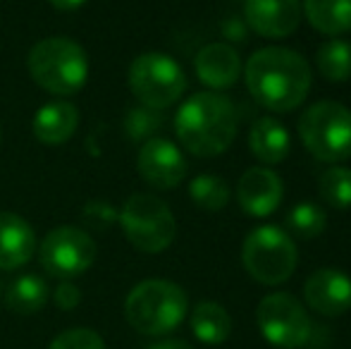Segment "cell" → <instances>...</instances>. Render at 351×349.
<instances>
[{"label":"cell","mask_w":351,"mask_h":349,"mask_svg":"<svg viewBox=\"0 0 351 349\" xmlns=\"http://www.w3.org/2000/svg\"><path fill=\"white\" fill-rule=\"evenodd\" d=\"M285 184L280 175L268 168H249L237 182L239 208L251 218H268L280 208Z\"/></svg>","instance_id":"13"},{"label":"cell","mask_w":351,"mask_h":349,"mask_svg":"<svg viewBox=\"0 0 351 349\" xmlns=\"http://www.w3.org/2000/svg\"><path fill=\"white\" fill-rule=\"evenodd\" d=\"M328 225V213L313 201H301V204L291 206L287 213V228L301 239H313L325 232Z\"/></svg>","instance_id":"25"},{"label":"cell","mask_w":351,"mask_h":349,"mask_svg":"<svg viewBox=\"0 0 351 349\" xmlns=\"http://www.w3.org/2000/svg\"><path fill=\"white\" fill-rule=\"evenodd\" d=\"M136 170L146 184L156 186V189H175L177 184L184 182L189 165H186L180 146L162 136H153V139L143 141L139 156H136Z\"/></svg>","instance_id":"11"},{"label":"cell","mask_w":351,"mask_h":349,"mask_svg":"<svg viewBox=\"0 0 351 349\" xmlns=\"http://www.w3.org/2000/svg\"><path fill=\"white\" fill-rule=\"evenodd\" d=\"M189 196L201 210L217 213L230 201V186H227L225 180L215 175H196L189 182Z\"/></svg>","instance_id":"23"},{"label":"cell","mask_w":351,"mask_h":349,"mask_svg":"<svg viewBox=\"0 0 351 349\" xmlns=\"http://www.w3.org/2000/svg\"><path fill=\"white\" fill-rule=\"evenodd\" d=\"M98 256L93 237L82 228L60 225L43 237L38 247V261L43 270L58 280H72L86 273Z\"/></svg>","instance_id":"10"},{"label":"cell","mask_w":351,"mask_h":349,"mask_svg":"<svg viewBox=\"0 0 351 349\" xmlns=\"http://www.w3.org/2000/svg\"><path fill=\"white\" fill-rule=\"evenodd\" d=\"M308 24L325 36H342L351 32V0H301Z\"/></svg>","instance_id":"19"},{"label":"cell","mask_w":351,"mask_h":349,"mask_svg":"<svg viewBox=\"0 0 351 349\" xmlns=\"http://www.w3.org/2000/svg\"><path fill=\"white\" fill-rule=\"evenodd\" d=\"M148 349H194V347H191L189 342H184V340H162V342L151 345Z\"/></svg>","instance_id":"32"},{"label":"cell","mask_w":351,"mask_h":349,"mask_svg":"<svg viewBox=\"0 0 351 349\" xmlns=\"http://www.w3.org/2000/svg\"><path fill=\"white\" fill-rule=\"evenodd\" d=\"M130 88L136 101L153 110L175 106L186 91V75L175 58L165 53H141L130 65Z\"/></svg>","instance_id":"8"},{"label":"cell","mask_w":351,"mask_h":349,"mask_svg":"<svg viewBox=\"0 0 351 349\" xmlns=\"http://www.w3.org/2000/svg\"><path fill=\"white\" fill-rule=\"evenodd\" d=\"M117 220L127 242L143 254H160L175 242V215L165 201L153 194H132L120 208Z\"/></svg>","instance_id":"7"},{"label":"cell","mask_w":351,"mask_h":349,"mask_svg":"<svg viewBox=\"0 0 351 349\" xmlns=\"http://www.w3.org/2000/svg\"><path fill=\"white\" fill-rule=\"evenodd\" d=\"M301 0H244V22L258 36L278 41L299 29Z\"/></svg>","instance_id":"12"},{"label":"cell","mask_w":351,"mask_h":349,"mask_svg":"<svg viewBox=\"0 0 351 349\" xmlns=\"http://www.w3.org/2000/svg\"><path fill=\"white\" fill-rule=\"evenodd\" d=\"M56 10H62V12H72V10H79L86 0H48Z\"/></svg>","instance_id":"31"},{"label":"cell","mask_w":351,"mask_h":349,"mask_svg":"<svg viewBox=\"0 0 351 349\" xmlns=\"http://www.w3.org/2000/svg\"><path fill=\"white\" fill-rule=\"evenodd\" d=\"M53 302H56V306L62 309V311H72V309H77L79 302H82V292H79V287L72 280H62L56 287V292H53Z\"/></svg>","instance_id":"29"},{"label":"cell","mask_w":351,"mask_h":349,"mask_svg":"<svg viewBox=\"0 0 351 349\" xmlns=\"http://www.w3.org/2000/svg\"><path fill=\"white\" fill-rule=\"evenodd\" d=\"M244 80L249 93L263 108L273 112H289L306 101L313 72L301 53L268 46L246 60Z\"/></svg>","instance_id":"1"},{"label":"cell","mask_w":351,"mask_h":349,"mask_svg":"<svg viewBox=\"0 0 351 349\" xmlns=\"http://www.w3.org/2000/svg\"><path fill=\"white\" fill-rule=\"evenodd\" d=\"M0 144H3V132H0Z\"/></svg>","instance_id":"33"},{"label":"cell","mask_w":351,"mask_h":349,"mask_svg":"<svg viewBox=\"0 0 351 349\" xmlns=\"http://www.w3.org/2000/svg\"><path fill=\"white\" fill-rule=\"evenodd\" d=\"M225 32L230 34L232 41H246V27H244V24L230 22V24H225Z\"/></svg>","instance_id":"30"},{"label":"cell","mask_w":351,"mask_h":349,"mask_svg":"<svg viewBox=\"0 0 351 349\" xmlns=\"http://www.w3.org/2000/svg\"><path fill=\"white\" fill-rule=\"evenodd\" d=\"M191 333L204 345H222L232 333V318L217 302H199L191 311Z\"/></svg>","instance_id":"21"},{"label":"cell","mask_w":351,"mask_h":349,"mask_svg":"<svg viewBox=\"0 0 351 349\" xmlns=\"http://www.w3.org/2000/svg\"><path fill=\"white\" fill-rule=\"evenodd\" d=\"M189 311V299L170 280H143L125 299V318L141 335H167Z\"/></svg>","instance_id":"4"},{"label":"cell","mask_w":351,"mask_h":349,"mask_svg":"<svg viewBox=\"0 0 351 349\" xmlns=\"http://www.w3.org/2000/svg\"><path fill=\"white\" fill-rule=\"evenodd\" d=\"M162 127V112L146 106L130 108L125 115V134L132 141H148Z\"/></svg>","instance_id":"26"},{"label":"cell","mask_w":351,"mask_h":349,"mask_svg":"<svg viewBox=\"0 0 351 349\" xmlns=\"http://www.w3.org/2000/svg\"><path fill=\"white\" fill-rule=\"evenodd\" d=\"M194 70L201 84L210 91H222L241 77V58L230 43H208L196 53Z\"/></svg>","instance_id":"15"},{"label":"cell","mask_w":351,"mask_h":349,"mask_svg":"<svg viewBox=\"0 0 351 349\" xmlns=\"http://www.w3.org/2000/svg\"><path fill=\"white\" fill-rule=\"evenodd\" d=\"M237 108L225 93L199 91L180 106L175 115V132L180 144L199 158H215L225 154L237 136Z\"/></svg>","instance_id":"2"},{"label":"cell","mask_w":351,"mask_h":349,"mask_svg":"<svg viewBox=\"0 0 351 349\" xmlns=\"http://www.w3.org/2000/svg\"><path fill=\"white\" fill-rule=\"evenodd\" d=\"M48 349H106V342L91 328H72L60 333Z\"/></svg>","instance_id":"27"},{"label":"cell","mask_w":351,"mask_h":349,"mask_svg":"<svg viewBox=\"0 0 351 349\" xmlns=\"http://www.w3.org/2000/svg\"><path fill=\"white\" fill-rule=\"evenodd\" d=\"M0 297H3V289H0Z\"/></svg>","instance_id":"34"},{"label":"cell","mask_w":351,"mask_h":349,"mask_svg":"<svg viewBox=\"0 0 351 349\" xmlns=\"http://www.w3.org/2000/svg\"><path fill=\"white\" fill-rule=\"evenodd\" d=\"M249 149L261 163L278 165L289 156L291 136L280 120H275V117H258L249 132Z\"/></svg>","instance_id":"18"},{"label":"cell","mask_w":351,"mask_h":349,"mask_svg":"<svg viewBox=\"0 0 351 349\" xmlns=\"http://www.w3.org/2000/svg\"><path fill=\"white\" fill-rule=\"evenodd\" d=\"M38 242L34 228L17 213L0 210V270H17L32 261Z\"/></svg>","instance_id":"16"},{"label":"cell","mask_w":351,"mask_h":349,"mask_svg":"<svg viewBox=\"0 0 351 349\" xmlns=\"http://www.w3.org/2000/svg\"><path fill=\"white\" fill-rule=\"evenodd\" d=\"M315 65L328 82L351 80V43L344 38H328L315 53Z\"/></svg>","instance_id":"22"},{"label":"cell","mask_w":351,"mask_h":349,"mask_svg":"<svg viewBox=\"0 0 351 349\" xmlns=\"http://www.w3.org/2000/svg\"><path fill=\"white\" fill-rule=\"evenodd\" d=\"M241 263L246 273L261 285H282L294 275L299 249L294 239L278 225H261L251 230L241 247Z\"/></svg>","instance_id":"6"},{"label":"cell","mask_w":351,"mask_h":349,"mask_svg":"<svg viewBox=\"0 0 351 349\" xmlns=\"http://www.w3.org/2000/svg\"><path fill=\"white\" fill-rule=\"evenodd\" d=\"M299 136L308 154L323 163L351 158V110L337 101H318L299 117Z\"/></svg>","instance_id":"5"},{"label":"cell","mask_w":351,"mask_h":349,"mask_svg":"<svg viewBox=\"0 0 351 349\" xmlns=\"http://www.w3.org/2000/svg\"><path fill=\"white\" fill-rule=\"evenodd\" d=\"M117 208L112 204H108V201H88L86 206H84L82 210V220L88 225V228H110L112 223L117 220Z\"/></svg>","instance_id":"28"},{"label":"cell","mask_w":351,"mask_h":349,"mask_svg":"<svg viewBox=\"0 0 351 349\" xmlns=\"http://www.w3.org/2000/svg\"><path fill=\"white\" fill-rule=\"evenodd\" d=\"M306 304L320 316H342L351 309V278L337 268H320L304 285Z\"/></svg>","instance_id":"14"},{"label":"cell","mask_w":351,"mask_h":349,"mask_svg":"<svg viewBox=\"0 0 351 349\" xmlns=\"http://www.w3.org/2000/svg\"><path fill=\"white\" fill-rule=\"evenodd\" d=\"M27 67L32 80L53 96H74L88 80L86 51L65 36H48L29 51Z\"/></svg>","instance_id":"3"},{"label":"cell","mask_w":351,"mask_h":349,"mask_svg":"<svg viewBox=\"0 0 351 349\" xmlns=\"http://www.w3.org/2000/svg\"><path fill=\"white\" fill-rule=\"evenodd\" d=\"M48 297H51V289H48L46 280L36 273H27L10 282L8 292H5V304L12 313L34 316L46 306Z\"/></svg>","instance_id":"20"},{"label":"cell","mask_w":351,"mask_h":349,"mask_svg":"<svg viewBox=\"0 0 351 349\" xmlns=\"http://www.w3.org/2000/svg\"><path fill=\"white\" fill-rule=\"evenodd\" d=\"M256 323L265 340L280 349L306 347L313 337V321L304 304L287 292H273L261 299Z\"/></svg>","instance_id":"9"},{"label":"cell","mask_w":351,"mask_h":349,"mask_svg":"<svg viewBox=\"0 0 351 349\" xmlns=\"http://www.w3.org/2000/svg\"><path fill=\"white\" fill-rule=\"evenodd\" d=\"M318 191L330 208H351V170L342 165H332L318 177Z\"/></svg>","instance_id":"24"},{"label":"cell","mask_w":351,"mask_h":349,"mask_svg":"<svg viewBox=\"0 0 351 349\" xmlns=\"http://www.w3.org/2000/svg\"><path fill=\"white\" fill-rule=\"evenodd\" d=\"M79 127V110L70 101H53L36 110L32 122L34 136L46 146L65 144Z\"/></svg>","instance_id":"17"}]
</instances>
